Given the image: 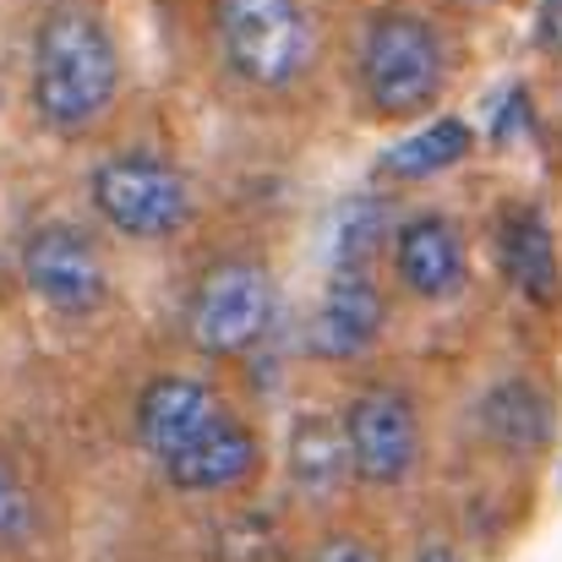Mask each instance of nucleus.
<instances>
[{
  "label": "nucleus",
  "mask_w": 562,
  "mask_h": 562,
  "mask_svg": "<svg viewBox=\"0 0 562 562\" xmlns=\"http://www.w3.org/2000/svg\"><path fill=\"white\" fill-rule=\"evenodd\" d=\"M121 88V49L93 5H55L33 33V110L49 132L77 137L104 121Z\"/></svg>",
  "instance_id": "1"
},
{
  "label": "nucleus",
  "mask_w": 562,
  "mask_h": 562,
  "mask_svg": "<svg viewBox=\"0 0 562 562\" xmlns=\"http://www.w3.org/2000/svg\"><path fill=\"white\" fill-rule=\"evenodd\" d=\"M448 88V49L420 11H376L361 33V93L382 121L426 115Z\"/></svg>",
  "instance_id": "2"
},
{
  "label": "nucleus",
  "mask_w": 562,
  "mask_h": 562,
  "mask_svg": "<svg viewBox=\"0 0 562 562\" xmlns=\"http://www.w3.org/2000/svg\"><path fill=\"white\" fill-rule=\"evenodd\" d=\"M213 33L224 66L251 88H290L312 60V16L301 0H218Z\"/></svg>",
  "instance_id": "3"
},
{
  "label": "nucleus",
  "mask_w": 562,
  "mask_h": 562,
  "mask_svg": "<svg viewBox=\"0 0 562 562\" xmlns=\"http://www.w3.org/2000/svg\"><path fill=\"white\" fill-rule=\"evenodd\" d=\"M88 196H93L99 218L115 235H132V240H165V235L187 229L191 218V181L170 159H159L148 148L110 154L93 170Z\"/></svg>",
  "instance_id": "4"
},
{
  "label": "nucleus",
  "mask_w": 562,
  "mask_h": 562,
  "mask_svg": "<svg viewBox=\"0 0 562 562\" xmlns=\"http://www.w3.org/2000/svg\"><path fill=\"white\" fill-rule=\"evenodd\" d=\"M273 312H279V295H273L268 268L262 262H246V257H224L191 290L187 334H191V345L202 356H213V361L246 356L273 328Z\"/></svg>",
  "instance_id": "5"
},
{
  "label": "nucleus",
  "mask_w": 562,
  "mask_h": 562,
  "mask_svg": "<svg viewBox=\"0 0 562 562\" xmlns=\"http://www.w3.org/2000/svg\"><path fill=\"white\" fill-rule=\"evenodd\" d=\"M345 448H350V475L367 486H404L420 464V415L415 398L393 382L361 387L345 415Z\"/></svg>",
  "instance_id": "6"
},
{
  "label": "nucleus",
  "mask_w": 562,
  "mask_h": 562,
  "mask_svg": "<svg viewBox=\"0 0 562 562\" xmlns=\"http://www.w3.org/2000/svg\"><path fill=\"white\" fill-rule=\"evenodd\" d=\"M22 284L33 290V301H44L60 317H88L104 306L110 295V268L99 240L82 224H38L22 240Z\"/></svg>",
  "instance_id": "7"
},
{
  "label": "nucleus",
  "mask_w": 562,
  "mask_h": 562,
  "mask_svg": "<svg viewBox=\"0 0 562 562\" xmlns=\"http://www.w3.org/2000/svg\"><path fill=\"white\" fill-rule=\"evenodd\" d=\"M387 251H393L398 284L415 301H453L470 279V251L448 213H415V218L393 224Z\"/></svg>",
  "instance_id": "8"
},
{
  "label": "nucleus",
  "mask_w": 562,
  "mask_h": 562,
  "mask_svg": "<svg viewBox=\"0 0 562 562\" xmlns=\"http://www.w3.org/2000/svg\"><path fill=\"white\" fill-rule=\"evenodd\" d=\"M382 323H387V301H382L372 268H334V279L312 312L306 345L323 361H361L382 339Z\"/></svg>",
  "instance_id": "9"
},
{
  "label": "nucleus",
  "mask_w": 562,
  "mask_h": 562,
  "mask_svg": "<svg viewBox=\"0 0 562 562\" xmlns=\"http://www.w3.org/2000/svg\"><path fill=\"white\" fill-rule=\"evenodd\" d=\"M229 409H224V398L207 387V382H196V376H154L143 393H137V442L159 459V464H170L176 453H187L196 437H207L218 420H224Z\"/></svg>",
  "instance_id": "10"
},
{
  "label": "nucleus",
  "mask_w": 562,
  "mask_h": 562,
  "mask_svg": "<svg viewBox=\"0 0 562 562\" xmlns=\"http://www.w3.org/2000/svg\"><path fill=\"white\" fill-rule=\"evenodd\" d=\"M497 268L503 279L541 312L562 306V257L552 218L536 202H514L497 213Z\"/></svg>",
  "instance_id": "11"
},
{
  "label": "nucleus",
  "mask_w": 562,
  "mask_h": 562,
  "mask_svg": "<svg viewBox=\"0 0 562 562\" xmlns=\"http://www.w3.org/2000/svg\"><path fill=\"white\" fill-rule=\"evenodd\" d=\"M262 464V442L251 437V426H240L235 415H224L207 437H196L187 453H176L165 470V481L176 492H191V497H213V492H235L257 475Z\"/></svg>",
  "instance_id": "12"
},
{
  "label": "nucleus",
  "mask_w": 562,
  "mask_h": 562,
  "mask_svg": "<svg viewBox=\"0 0 562 562\" xmlns=\"http://www.w3.org/2000/svg\"><path fill=\"white\" fill-rule=\"evenodd\" d=\"M481 431L503 448V453H541L558 431V409H552V393L530 376H503L497 387H486L481 398Z\"/></svg>",
  "instance_id": "13"
},
{
  "label": "nucleus",
  "mask_w": 562,
  "mask_h": 562,
  "mask_svg": "<svg viewBox=\"0 0 562 562\" xmlns=\"http://www.w3.org/2000/svg\"><path fill=\"white\" fill-rule=\"evenodd\" d=\"M290 481L301 497H339L350 481V448H345V426L323 409H306L290 426Z\"/></svg>",
  "instance_id": "14"
},
{
  "label": "nucleus",
  "mask_w": 562,
  "mask_h": 562,
  "mask_svg": "<svg viewBox=\"0 0 562 562\" xmlns=\"http://www.w3.org/2000/svg\"><path fill=\"white\" fill-rule=\"evenodd\" d=\"M475 154V132L459 121V115H437L431 126H420L415 137L393 143L382 154V176L393 181H426V176H442L453 165H464Z\"/></svg>",
  "instance_id": "15"
},
{
  "label": "nucleus",
  "mask_w": 562,
  "mask_h": 562,
  "mask_svg": "<svg viewBox=\"0 0 562 562\" xmlns=\"http://www.w3.org/2000/svg\"><path fill=\"white\" fill-rule=\"evenodd\" d=\"M387 235H393L387 196H376V191L350 196L339 224H334V268H372V257L387 246Z\"/></svg>",
  "instance_id": "16"
},
{
  "label": "nucleus",
  "mask_w": 562,
  "mask_h": 562,
  "mask_svg": "<svg viewBox=\"0 0 562 562\" xmlns=\"http://www.w3.org/2000/svg\"><path fill=\"white\" fill-rule=\"evenodd\" d=\"M38 536V497L27 486V475L0 453V552H16Z\"/></svg>",
  "instance_id": "17"
},
{
  "label": "nucleus",
  "mask_w": 562,
  "mask_h": 562,
  "mask_svg": "<svg viewBox=\"0 0 562 562\" xmlns=\"http://www.w3.org/2000/svg\"><path fill=\"white\" fill-rule=\"evenodd\" d=\"M312 562H382V558H376L361 536H328V541L312 552Z\"/></svg>",
  "instance_id": "18"
},
{
  "label": "nucleus",
  "mask_w": 562,
  "mask_h": 562,
  "mask_svg": "<svg viewBox=\"0 0 562 562\" xmlns=\"http://www.w3.org/2000/svg\"><path fill=\"white\" fill-rule=\"evenodd\" d=\"M536 44L552 60H562V0H541L536 5Z\"/></svg>",
  "instance_id": "19"
},
{
  "label": "nucleus",
  "mask_w": 562,
  "mask_h": 562,
  "mask_svg": "<svg viewBox=\"0 0 562 562\" xmlns=\"http://www.w3.org/2000/svg\"><path fill=\"white\" fill-rule=\"evenodd\" d=\"M415 562H470V558H464L459 547H426V552H420Z\"/></svg>",
  "instance_id": "20"
},
{
  "label": "nucleus",
  "mask_w": 562,
  "mask_h": 562,
  "mask_svg": "<svg viewBox=\"0 0 562 562\" xmlns=\"http://www.w3.org/2000/svg\"><path fill=\"white\" fill-rule=\"evenodd\" d=\"M453 5H464V11H481V5H492V0H453Z\"/></svg>",
  "instance_id": "21"
}]
</instances>
